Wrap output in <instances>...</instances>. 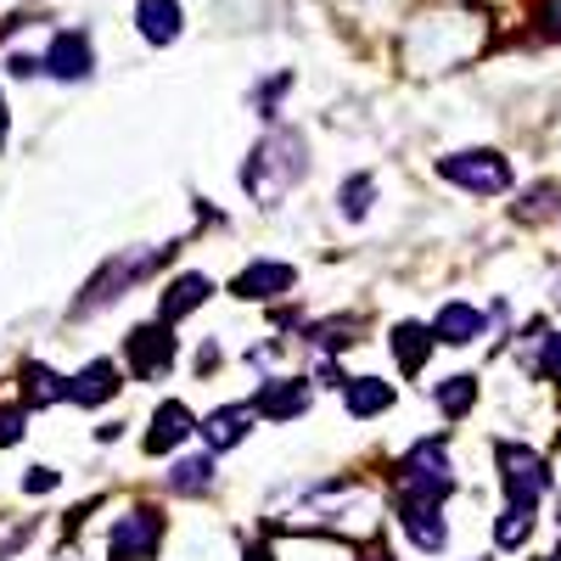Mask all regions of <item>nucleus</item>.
Instances as JSON below:
<instances>
[{
  "mask_svg": "<svg viewBox=\"0 0 561 561\" xmlns=\"http://www.w3.org/2000/svg\"><path fill=\"white\" fill-rule=\"evenodd\" d=\"M472 399H478V377H449V382H438V410H444L449 421H460L466 410H472Z\"/></svg>",
  "mask_w": 561,
  "mask_h": 561,
  "instance_id": "nucleus-23",
  "label": "nucleus"
},
{
  "mask_svg": "<svg viewBox=\"0 0 561 561\" xmlns=\"http://www.w3.org/2000/svg\"><path fill=\"white\" fill-rule=\"evenodd\" d=\"M242 561H275V550H270V545H253V550H248Z\"/></svg>",
  "mask_w": 561,
  "mask_h": 561,
  "instance_id": "nucleus-29",
  "label": "nucleus"
},
{
  "mask_svg": "<svg viewBox=\"0 0 561 561\" xmlns=\"http://www.w3.org/2000/svg\"><path fill=\"white\" fill-rule=\"evenodd\" d=\"M158 539H163V517L140 505V511H129V517L113 528V561H152Z\"/></svg>",
  "mask_w": 561,
  "mask_h": 561,
  "instance_id": "nucleus-7",
  "label": "nucleus"
},
{
  "mask_svg": "<svg viewBox=\"0 0 561 561\" xmlns=\"http://www.w3.org/2000/svg\"><path fill=\"white\" fill-rule=\"evenodd\" d=\"M208 293H214V280H208V275H180V280H169V293H163V304H158L163 325H174V320H185L192 309H203Z\"/></svg>",
  "mask_w": 561,
  "mask_h": 561,
  "instance_id": "nucleus-13",
  "label": "nucleus"
},
{
  "mask_svg": "<svg viewBox=\"0 0 561 561\" xmlns=\"http://www.w3.org/2000/svg\"><path fill=\"white\" fill-rule=\"evenodd\" d=\"M135 23H140V34H147L152 45L180 39V7H174V0H140V7H135Z\"/></svg>",
  "mask_w": 561,
  "mask_h": 561,
  "instance_id": "nucleus-19",
  "label": "nucleus"
},
{
  "mask_svg": "<svg viewBox=\"0 0 561 561\" xmlns=\"http://www.w3.org/2000/svg\"><path fill=\"white\" fill-rule=\"evenodd\" d=\"M23 489H28V494H45V489H57V472H51V466H28Z\"/></svg>",
  "mask_w": 561,
  "mask_h": 561,
  "instance_id": "nucleus-27",
  "label": "nucleus"
},
{
  "mask_svg": "<svg viewBox=\"0 0 561 561\" xmlns=\"http://www.w3.org/2000/svg\"><path fill=\"white\" fill-rule=\"evenodd\" d=\"M438 174L455 180V185H466V192H478V197H494V192H505V185H511V163L500 152H449L438 163Z\"/></svg>",
  "mask_w": 561,
  "mask_h": 561,
  "instance_id": "nucleus-5",
  "label": "nucleus"
},
{
  "mask_svg": "<svg viewBox=\"0 0 561 561\" xmlns=\"http://www.w3.org/2000/svg\"><path fill=\"white\" fill-rule=\"evenodd\" d=\"M174 354H180V343H174V325H135L129 332V343H124V365H129V377L135 382H158L163 370L174 365Z\"/></svg>",
  "mask_w": 561,
  "mask_h": 561,
  "instance_id": "nucleus-3",
  "label": "nucleus"
},
{
  "mask_svg": "<svg viewBox=\"0 0 561 561\" xmlns=\"http://www.w3.org/2000/svg\"><path fill=\"white\" fill-rule=\"evenodd\" d=\"M500 483H505V500L511 505H539V494L550 489V472H545V460L523 444H500Z\"/></svg>",
  "mask_w": 561,
  "mask_h": 561,
  "instance_id": "nucleus-4",
  "label": "nucleus"
},
{
  "mask_svg": "<svg viewBox=\"0 0 561 561\" xmlns=\"http://www.w3.org/2000/svg\"><path fill=\"white\" fill-rule=\"evenodd\" d=\"M23 399H28L34 410H45V404H57V399H68V382L57 377L51 365H28V370H23Z\"/></svg>",
  "mask_w": 561,
  "mask_h": 561,
  "instance_id": "nucleus-20",
  "label": "nucleus"
},
{
  "mask_svg": "<svg viewBox=\"0 0 561 561\" xmlns=\"http://www.w3.org/2000/svg\"><path fill=\"white\" fill-rule=\"evenodd\" d=\"M370 192H377V185H370V174L343 180V214H348V219H359V214L370 208Z\"/></svg>",
  "mask_w": 561,
  "mask_h": 561,
  "instance_id": "nucleus-24",
  "label": "nucleus"
},
{
  "mask_svg": "<svg viewBox=\"0 0 561 561\" xmlns=\"http://www.w3.org/2000/svg\"><path fill=\"white\" fill-rule=\"evenodd\" d=\"M433 348H438L433 325H415V320H399V325H393V354H399V365H404V377H415V370L427 365Z\"/></svg>",
  "mask_w": 561,
  "mask_h": 561,
  "instance_id": "nucleus-16",
  "label": "nucleus"
},
{
  "mask_svg": "<svg viewBox=\"0 0 561 561\" xmlns=\"http://www.w3.org/2000/svg\"><path fill=\"white\" fill-rule=\"evenodd\" d=\"M539 23H545V34H550V39H561V0H545Z\"/></svg>",
  "mask_w": 561,
  "mask_h": 561,
  "instance_id": "nucleus-28",
  "label": "nucleus"
},
{
  "mask_svg": "<svg viewBox=\"0 0 561 561\" xmlns=\"http://www.w3.org/2000/svg\"><path fill=\"white\" fill-rule=\"evenodd\" d=\"M158 259H163V253H135V259H113V264H107V270H102L96 280H90V293H84V298L73 304V314H96V309H107V304L118 298V287H135V280L147 275V270H152Z\"/></svg>",
  "mask_w": 561,
  "mask_h": 561,
  "instance_id": "nucleus-6",
  "label": "nucleus"
},
{
  "mask_svg": "<svg viewBox=\"0 0 561 561\" xmlns=\"http://www.w3.org/2000/svg\"><path fill=\"white\" fill-rule=\"evenodd\" d=\"M214 489V455H197V460H180L169 472V494H203Z\"/></svg>",
  "mask_w": 561,
  "mask_h": 561,
  "instance_id": "nucleus-21",
  "label": "nucleus"
},
{
  "mask_svg": "<svg viewBox=\"0 0 561 561\" xmlns=\"http://www.w3.org/2000/svg\"><path fill=\"white\" fill-rule=\"evenodd\" d=\"M304 404H309V388H304L298 377H270V382L259 388V399H253V415H264V421H293V415H304Z\"/></svg>",
  "mask_w": 561,
  "mask_h": 561,
  "instance_id": "nucleus-9",
  "label": "nucleus"
},
{
  "mask_svg": "<svg viewBox=\"0 0 561 561\" xmlns=\"http://www.w3.org/2000/svg\"><path fill=\"white\" fill-rule=\"evenodd\" d=\"M433 337L449 343V348H466L472 337H483V314L472 304H444L438 320H433Z\"/></svg>",
  "mask_w": 561,
  "mask_h": 561,
  "instance_id": "nucleus-15",
  "label": "nucleus"
},
{
  "mask_svg": "<svg viewBox=\"0 0 561 561\" xmlns=\"http://www.w3.org/2000/svg\"><path fill=\"white\" fill-rule=\"evenodd\" d=\"M539 370L550 382H561V337H545V348H539Z\"/></svg>",
  "mask_w": 561,
  "mask_h": 561,
  "instance_id": "nucleus-26",
  "label": "nucleus"
},
{
  "mask_svg": "<svg viewBox=\"0 0 561 561\" xmlns=\"http://www.w3.org/2000/svg\"><path fill=\"white\" fill-rule=\"evenodd\" d=\"M90 68H96V51H90V34H57L51 51H45V73L57 79H90Z\"/></svg>",
  "mask_w": 561,
  "mask_h": 561,
  "instance_id": "nucleus-8",
  "label": "nucleus"
},
{
  "mask_svg": "<svg viewBox=\"0 0 561 561\" xmlns=\"http://www.w3.org/2000/svg\"><path fill=\"white\" fill-rule=\"evenodd\" d=\"M399 528L415 539V550H444V539H449L438 505H427V500H399Z\"/></svg>",
  "mask_w": 561,
  "mask_h": 561,
  "instance_id": "nucleus-10",
  "label": "nucleus"
},
{
  "mask_svg": "<svg viewBox=\"0 0 561 561\" xmlns=\"http://www.w3.org/2000/svg\"><path fill=\"white\" fill-rule=\"evenodd\" d=\"M444 494H455V472H449V455L438 438L415 444L404 460H399V500H427L438 505Z\"/></svg>",
  "mask_w": 561,
  "mask_h": 561,
  "instance_id": "nucleus-2",
  "label": "nucleus"
},
{
  "mask_svg": "<svg viewBox=\"0 0 561 561\" xmlns=\"http://www.w3.org/2000/svg\"><path fill=\"white\" fill-rule=\"evenodd\" d=\"M248 427H253V404H225L203 421V438H208V449H237L248 438Z\"/></svg>",
  "mask_w": 561,
  "mask_h": 561,
  "instance_id": "nucleus-14",
  "label": "nucleus"
},
{
  "mask_svg": "<svg viewBox=\"0 0 561 561\" xmlns=\"http://www.w3.org/2000/svg\"><path fill=\"white\" fill-rule=\"evenodd\" d=\"M293 280H298V270L293 264H248L242 275H237V298H280V293H293Z\"/></svg>",
  "mask_w": 561,
  "mask_h": 561,
  "instance_id": "nucleus-11",
  "label": "nucleus"
},
{
  "mask_svg": "<svg viewBox=\"0 0 561 561\" xmlns=\"http://www.w3.org/2000/svg\"><path fill=\"white\" fill-rule=\"evenodd\" d=\"M304 169H309L304 135H298V129H270L259 147H253L248 169H242V185H248L253 203H280V197H287L293 185L304 180Z\"/></svg>",
  "mask_w": 561,
  "mask_h": 561,
  "instance_id": "nucleus-1",
  "label": "nucleus"
},
{
  "mask_svg": "<svg viewBox=\"0 0 561 561\" xmlns=\"http://www.w3.org/2000/svg\"><path fill=\"white\" fill-rule=\"evenodd\" d=\"M23 438V410L18 404H0V449Z\"/></svg>",
  "mask_w": 561,
  "mask_h": 561,
  "instance_id": "nucleus-25",
  "label": "nucleus"
},
{
  "mask_svg": "<svg viewBox=\"0 0 561 561\" xmlns=\"http://www.w3.org/2000/svg\"><path fill=\"white\" fill-rule=\"evenodd\" d=\"M528 534H534V505H505V517L494 523V539H500V550H517Z\"/></svg>",
  "mask_w": 561,
  "mask_h": 561,
  "instance_id": "nucleus-22",
  "label": "nucleus"
},
{
  "mask_svg": "<svg viewBox=\"0 0 561 561\" xmlns=\"http://www.w3.org/2000/svg\"><path fill=\"white\" fill-rule=\"evenodd\" d=\"M0 140H7V96H0Z\"/></svg>",
  "mask_w": 561,
  "mask_h": 561,
  "instance_id": "nucleus-30",
  "label": "nucleus"
},
{
  "mask_svg": "<svg viewBox=\"0 0 561 561\" xmlns=\"http://www.w3.org/2000/svg\"><path fill=\"white\" fill-rule=\"evenodd\" d=\"M343 404H348L354 421H370V415H382V410L393 404V382H382V377H354V382L343 388Z\"/></svg>",
  "mask_w": 561,
  "mask_h": 561,
  "instance_id": "nucleus-17",
  "label": "nucleus"
},
{
  "mask_svg": "<svg viewBox=\"0 0 561 561\" xmlns=\"http://www.w3.org/2000/svg\"><path fill=\"white\" fill-rule=\"evenodd\" d=\"M113 393H118V365H113V359H90L79 377L68 382V399L84 404V410H90V404H107Z\"/></svg>",
  "mask_w": 561,
  "mask_h": 561,
  "instance_id": "nucleus-12",
  "label": "nucleus"
},
{
  "mask_svg": "<svg viewBox=\"0 0 561 561\" xmlns=\"http://www.w3.org/2000/svg\"><path fill=\"white\" fill-rule=\"evenodd\" d=\"M185 433H192V410H185L180 399H169V404H158V415H152V433H147V449H152V455H163V449L185 444Z\"/></svg>",
  "mask_w": 561,
  "mask_h": 561,
  "instance_id": "nucleus-18",
  "label": "nucleus"
}]
</instances>
